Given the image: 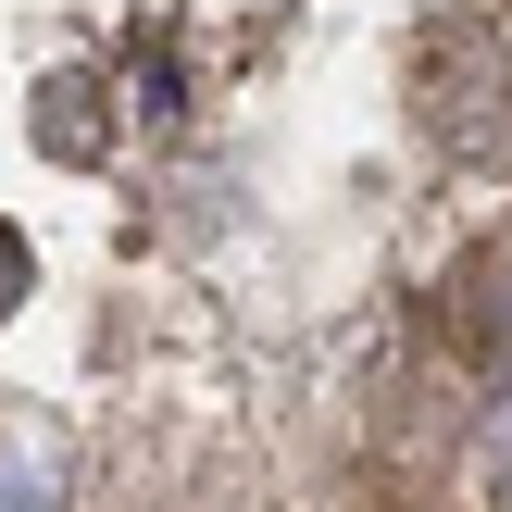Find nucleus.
<instances>
[{
    "mask_svg": "<svg viewBox=\"0 0 512 512\" xmlns=\"http://www.w3.org/2000/svg\"><path fill=\"white\" fill-rule=\"evenodd\" d=\"M463 338L488 350V363H512V238L475 250V275H463Z\"/></svg>",
    "mask_w": 512,
    "mask_h": 512,
    "instance_id": "nucleus-4",
    "label": "nucleus"
},
{
    "mask_svg": "<svg viewBox=\"0 0 512 512\" xmlns=\"http://www.w3.org/2000/svg\"><path fill=\"white\" fill-rule=\"evenodd\" d=\"M413 113H425V138L438 150H500L512 138V25L488 13H450L438 38H425V75H413Z\"/></svg>",
    "mask_w": 512,
    "mask_h": 512,
    "instance_id": "nucleus-1",
    "label": "nucleus"
},
{
    "mask_svg": "<svg viewBox=\"0 0 512 512\" xmlns=\"http://www.w3.org/2000/svg\"><path fill=\"white\" fill-rule=\"evenodd\" d=\"M13 300H38V250H25V225L0 213V325H13Z\"/></svg>",
    "mask_w": 512,
    "mask_h": 512,
    "instance_id": "nucleus-5",
    "label": "nucleus"
},
{
    "mask_svg": "<svg viewBox=\"0 0 512 512\" xmlns=\"http://www.w3.org/2000/svg\"><path fill=\"white\" fill-rule=\"evenodd\" d=\"M25 125H38V150H50V163H100V138H113V125H100V88H88V75H50Z\"/></svg>",
    "mask_w": 512,
    "mask_h": 512,
    "instance_id": "nucleus-3",
    "label": "nucleus"
},
{
    "mask_svg": "<svg viewBox=\"0 0 512 512\" xmlns=\"http://www.w3.org/2000/svg\"><path fill=\"white\" fill-rule=\"evenodd\" d=\"M0 512H63V463L38 413H0Z\"/></svg>",
    "mask_w": 512,
    "mask_h": 512,
    "instance_id": "nucleus-2",
    "label": "nucleus"
}]
</instances>
